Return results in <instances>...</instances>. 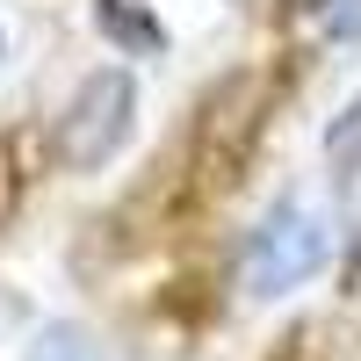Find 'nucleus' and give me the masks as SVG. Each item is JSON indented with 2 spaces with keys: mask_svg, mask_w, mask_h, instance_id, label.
<instances>
[{
  "mask_svg": "<svg viewBox=\"0 0 361 361\" xmlns=\"http://www.w3.org/2000/svg\"><path fill=\"white\" fill-rule=\"evenodd\" d=\"M318 22H325V37H361V0H325V8H318Z\"/></svg>",
  "mask_w": 361,
  "mask_h": 361,
  "instance_id": "nucleus-5",
  "label": "nucleus"
},
{
  "mask_svg": "<svg viewBox=\"0 0 361 361\" xmlns=\"http://www.w3.org/2000/svg\"><path fill=\"white\" fill-rule=\"evenodd\" d=\"M296 8H325V0H296Z\"/></svg>",
  "mask_w": 361,
  "mask_h": 361,
  "instance_id": "nucleus-6",
  "label": "nucleus"
},
{
  "mask_svg": "<svg viewBox=\"0 0 361 361\" xmlns=\"http://www.w3.org/2000/svg\"><path fill=\"white\" fill-rule=\"evenodd\" d=\"M102 22H109L123 44H159V29L145 22V15H123V0H102Z\"/></svg>",
  "mask_w": 361,
  "mask_h": 361,
  "instance_id": "nucleus-4",
  "label": "nucleus"
},
{
  "mask_svg": "<svg viewBox=\"0 0 361 361\" xmlns=\"http://www.w3.org/2000/svg\"><path fill=\"white\" fill-rule=\"evenodd\" d=\"M137 123V80L123 66H102L73 87L66 116H58V159L73 173H102L116 152H123V137Z\"/></svg>",
  "mask_w": 361,
  "mask_h": 361,
  "instance_id": "nucleus-2",
  "label": "nucleus"
},
{
  "mask_svg": "<svg viewBox=\"0 0 361 361\" xmlns=\"http://www.w3.org/2000/svg\"><path fill=\"white\" fill-rule=\"evenodd\" d=\"M318 267H325V217L304 209V202H275L246 231V253H238V296L275 304V296L304 289Z\"/></svg>",
  "mask_w": 361,
  "mask_h": 361,
  "instance_id": "nucleus-1",
  "label": "nucleus"
},
{
  "mask_svg": "<svg viewBox=\"0 0 361 361\" xmlns=\"http://www.w3.org/2000/svg\"><path fill=\"white\" fill-rule=\"evenodd\" d=\"M325 166H333L340 180H354V173H361V94L333 116V130H325Z\"/></svg>",
  "mask_w": 361,
  "mask_h": 361,
  "instance_id": "nucleus-3",
  "label": "nucleus"
}]
</instances>
